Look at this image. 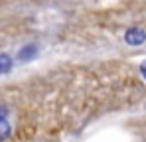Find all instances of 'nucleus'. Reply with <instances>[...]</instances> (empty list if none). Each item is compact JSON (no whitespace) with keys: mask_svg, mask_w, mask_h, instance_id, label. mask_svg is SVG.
Masks as SVG:
<instances>
[{"mask_svg":"<svg viewBox=\"0 0 146 142\" xmlns=\"http://www.w3.org/2000/svg\"><path fill=\"white\" fill-rule=\"evenodd\" d=\"M124 42L128 44V46H142L146 42V30H142V28H128L126 32H124Z\"/></svg>","mask_w":146,"mask_h":142,"instance_id":"obj_1","label":"nucleus"},{"mask_svg":"<svg viewBox=\"0 0 146 142\" xmlns=\"http://www.w3.org/2000/svg\"><path fill=\"white\" fill-rule=\"evenodd\" d=\"M38 53H40V47L38 44H26L18 49V53H16V59L20 61V63H28V61H32L34 57H38Z\"/></svg>","mask_w":146,"mask_h":142,"instance_id":"obj_2","label":"nucleus"},{"mask_svg":"<svg viewBox=\"0 0 146 142\" xmlns=\"http://www.w3.org/2000/svg\"><path fill=\"white\" fill-rule=\"evenodd\" d=\"M140 75H142V77L146 79V59L142 61V63H140Z\"/></svg>","mask_w":146,"mask_h":142,"instance_id":"obj_6","label":"nucleus"},{"mask_svg":"<svg viewBox=\"0 0 146 142\" xmlns=\"http://www.w3.org/2000/svg\"><path fill=\"white\" fill-rule=\"evenodd\" d=\"M10 132H12V126H10V122L6 120V118H0V142H4L8 136H10Z\"/></svg>","mask_w":146,"mask_h":142,"instance_id":"obj_4","label":"nucleus"},{"mask_svg":"<svg viewBox=\"0 0 146 142\" xmlns=\"http://www.w3.org/2000/svg\"><path fill=\"white\" fill-rule=\"evenodd\" d=\"M6 115H8V109L4 105H0V118H6Z\"/></svg>","mask_w":146,"mask_h":142,"instance_id":"obj_5","label":"nucleus"},{"mask_svg":"<svg viewBox=\"0 0 146 142\" xmlns=\"http://www.w3.org/2000/svg\"><path fill=\"white\" fill-rule=\"evenodd\" d=\"M14 67V61H12V57L8 55V53H0V75H4V73H10Z\"/></svg>","mask_w":146,"mask_h":142,"instance_id":"obj_3","label":"nucleus"}]
</instances>
